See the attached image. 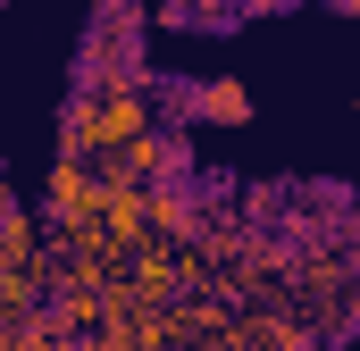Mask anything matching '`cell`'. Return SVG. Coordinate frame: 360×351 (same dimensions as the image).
I'll list each match as a JSON object with an SVG mask.
<instances>
[{
  "label": "cell",
  "instance_id": "cell-1",
  "mask_svg": "<svg viewBox=\"0 0 360 351\" xmlns=\"http://www.w3.org/2000/svg\"><path fill=\"white\" fill-rule=\"evenodd\" d=\"M160 126V84H151V67H92L76 76L68 92V109H59V159H117L134 134H151Z\"/></svg>",
  "mask_w": 360,
  "mask_h": 351
},
{
  "label": "cell",
  "instance_id": "cell-2",
  "mask_svg": "<svg viewBox=\"0 0 360 351\" xmlns=\"http://www.w3.org/2000/svg\"><path fill=\"white\" fill-rule=\"evenodd\" d=\"M160 117L168 126H243L252 117V92L235 84V76H176V84H160Z\"/></svg>",
  "mask_w": 360,
  "mask_h": 351
}]
</instances>
